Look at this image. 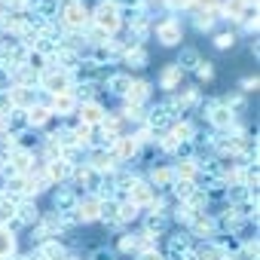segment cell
<instances>
[{
    "label": "cell",
    "mask_w": 260,
    "mask_h": 260,
    "mask_svg": "<svg viewBox=\"0 0 260 260\" xmlns=\"http://www.w3.org/2000/svg\"><path fill=\"white\" fill-rule=\"evenodd\" d=\"M172 169H175V178H178V181H196V178H199V159H196V156L178 159Z\"/></svg>",
    "instance_id": "25"
},
{
    "label": "cell",
    "mask_w": 260,
    "mask_h": 260,
    "mask_svg": "<svg viewBox=\"0 0 260 260\" xmlns=\"http://www.w3.org/2000/svg\"><path fill=\"white\" fill-rule=\"evenodd\" d=\"M138 260H166V254H162V251H156V248H150V251H141V254H138Z\"/></svg>",
    "instance_id": "47"
},
{
    "label": "cell",
    "mask_w": 260,
    "mask_h": 260,
    "mask_svg": "<svg viewBox=\"0 0 260 260\" xmlns=\"http://www.w3.org/2000/svg\"><path fill=\"white\" fill-rule=\"evenodd\" d=\"M10 162H13V169L19 172V175H31L34 172V153L28 150V147H16L13 153H10Z\"/></svg>",
    "instance_id": "18"
},
{
    "label": "cell",
    "mask_w": 260,
    "mask_h": 260,
    "mask_svg": "<svg viewBox=\"0 0 260 260\" xmlns=\"http://www.w3.org/2000/svg\"><path fill=\"white\" fill-rule=\"evenodd\" d=\"M181 83H184V71H181L178 64H166V68L159 71V89H166L169 95H175V92L181 89Z\"/></svg>",
    "instance_id": "15"
},
{
    "label": "cell",
    "mask_w": 260,
    "mask_h": 260,
    "mask_svg": "<svg viewBox=\"0 0 260 260\" xmlns=\"http://www.w3.org/2000/svg\"><path fill=\"white\" fill-rule=\"evenodd\" d=\"M77 116H80V122L83 125H92V128H98L101 125V119L107 116V110L98 104V101H83V104H77V110H74Z\"/></svg>",
    "instance_id": "8"
},
{
    "label": "cell",
    "mask_w": 260,
    "mask_h": 260,
    "mask_svg": "<svg viewBox=\"0 0 260 260\" xmlns=\"http://www.w3.org/2000/svg\"><path fill=\"white\" fill-rule=\"evenodd\" d=\"M98 220H104L107 226H122L119 223V202L116 199H101V217Z\"/></svg>",
    "instance_id": "31"
},
{
    "label": "cell",
    "mask_w": 260,
    "mask_h": 260,
    "mask_svg": "<svg viewBox=\"0 0 260 260\" xmlns=\"http://www.w3.org/2000/svg\"><path fill=\"white\" fill-rule=\"evenodd\" d=\"M122 64H128L132 71H141V68H147V64H150V52H147V46L141 43V46H135V49H128V52L122 55Z\"/></svg>",
    "instance_id": "23"
},
{
    "label": "cell",
    "mask_w": 260,
    "mask_h": 260,
    "mask_svg": "<svg viewBox=\"0 0 260 260\" xmlns=\"http://www.w3.org/2000/svg\"><path fill=\"white\" fill-rule=\"evenodd\" d=\"M138 150H141V147L132 141V135H119V138H116V144L110 147V153L116 156V162H119V166H122V162H128V159H135V156H138Z\"/></svg>",
    "instance_id": "14"
},
{
    "label": "cell",
    "mask_w": 260,
    "mask_h": 260,
    "mask_svg": "<svg viewBox=\"0 0 260 260\" xmlns=\"http://www.w3.org/2000/svg\"><path fill=\"white\" fill-rule=\"evenodd\" d=\"M7 92H10V104L19 107V110H28V107H34L40 101L37 89H28V86H10Z\"/></svg>",
    "instance_id": "11"
},
{
    "label": "cell",
    "mask_w": 260,
    "mask_h": 260,
    "mask_svg": "<svg viewBox=\"0 0 260 260\" xmlns=\"http://www.w3.org/2000/svg\"><path fill=\"white\" fill-rule=\"evenodd\" d=\"M101 86H104L110 95H125V92H128V86H132V77L122 74V71H110V74L101 80Z\"/></svg>",
    "instance_id": "17"
},
{
    "label": "cell",
    "mask_w": 260,
    "mask_h": 260,
    "mask_svg": "<svg viewBox=\"0 0 260 260\" xmlns=\"http://www.w3.org/2000/svg\"><path fill=\"white\" fill-rule=\"evenodd\" d=\"M214 49H220V52H226V49H233L236 46V34L233 31H220V34H214Z\"/></svg>",
    "instance_id": "42"
},
{
    "label": "cell",
    "mask_w": 260,
    "mask_h": 260,
    "mask_svg": "<svg viewBox=\"0 0 260 260\" xmlns=\"http://www.w3.org/2000/svg\"><path fill=\"white\" fill-rule=\"evenodd\" d=\"M156 193H159V190H153L147 181H135L132 187H128V202H135L138 208H150V202H153Z\"/></svg>",
    "instance_id": "13"
},
{
    "label": "cell",
    "mask_w": 260,
    "mask_h": 260,
    "mask_svg": "<svg viewBox=\"0 0 260 260\" xmlns=\"http://www.w3.org/2000/svg\"><path fill=\"white\" fill-rule=\"evenodd\" d=\"M169 132H172L178 141H193V138H196V125H193L190 119H175V122L169 125Z\"/></svg>",
    "instance_id": "32"
},
{
    "label": "cell",
    "mask_w": 260,
    "mask_h": 260,
    "mask_svg": "<svg viewBox=\"0 0 260 260\" xmlns=\"http://www.w3.org/2000/svg\"><path fill=\"white\" fill-rule=\"evenodd\" d=\"M214 19H220L217 13H208V10H199L196 16H193V28L199 31V34H208L211 28H214Z\"/></svg>",
    "instance_id": "36"
},
{
    "label": "cell",
    "mask_w": 260,
    "mask_h": 260,
    "mask_svg": "<svg viewBox=\"0 0 260 260\" xmlns=\"http://www.w3.org/2000/svg\"><path fill=\"white\" fill-rule=\"evenodd\" d=\"M199 61H202L199 49H193V46H184V49L178 52V61H175V64H178V68L187 74V71H196V64H199Z\"/></svg>",
    "instance_id": "30"
},
{
    "label": "cell",
    "mask_w": 260,
    "mask_h": 260,
    "mask_svg": "<svg viewBox=\"0 0 260 260\" xmlns=\"http://www.w3.org/2000/svg\"><path fill=\"white\" fill-rule=\"evenodd\" d=\"M147 184H150L153 190H169V187L175 184V169H172V166H153Z\"/></svg>",
    "instance_id": "19"
},
{
    "label": "cell",
    "mask_w": 260,
    "mask_h": 260,
    "mask_svg": "<svg viewBox=\"0 0 260 260\" xmlns=\"http://www.w3.org/2000/svg\"><path fill=\"white\" fill-rule=\"evenodd\" d=\"M89 169H95L98 175H110V172H116L119 169V162H116V156L110 153V150H101V147H95L92 153H89V162H86Z\"/></svg>",
    "instance_id": "9"
},
{
    "label": "cell",
    "mask_w": 260,
    "mask_h": 260,
    "mask_svg": "<svg viewBox=\"0 0 260 260\" xmlns=\"http://www.w3.org/2000/svg\"><path fill=\"white\" fill-rule=\"evenodd\" d=\"M116 251H119V254H138V236H132V233H119Z\"/></svg>",
    "instance_id": "37"
},
{
    "label": "cell",
    "mask_w": 260,
    "mask_h": 260,
    "mask_svg": "<svg viewBox=\"0 0 260 260\" xmlns=\"http://www.w3.org/2000/svg\"><path fill=\"white\" fill-rule=\"evenodd\" d=\"M257 86H260L257 77H245V80L239 83V92H242V95H245V92H257Z\"/></svg>",
    "instance_id": "45"
},
{
    "label": "cell",
    "mask_w": 260,
    "mask_h": 260,
    "mask_svg": "<svg viewBox=\"0 0 260 260\" xmlns=\"http://www.w3.org/2000/svg\"><path fill=\"white\" fill-rule=\"evenodd\" d=\"M13 86V77H10V71L7 68H0V92H7Z\"/></svg>",
    "instance_id": "48"
},
{
    "label": "cell",
    "mask_w": 260,
    "mask_h": 260,
    "mask_svg": "<svg viewBox=\"0 0 260 260\" xmlns=\"http://www.w3.org/2000/svg\"><path fill=\"white\" fill-rule=\"evenodd\" d=\"M193 254H196V260H226V254L220 251V245H217L214 239H208V242L196 245V248H193Z\"/></svg>",
    "instance_id": "29"
},
{
    "label": "cell",
    "mask_w": 260,
    "mask_h": 260,
    "mask_svg": "<svg viewBox=\"0 0 260 260\" xmlns=\"http://www.w3.org/2000/svg\"><path fill=\"white\" fill-rule=\"evenodd\" d=\"M153 34L159 40V46H181L184 40V28L178 16H162L159 22H153Z\"/></svg>",
    "instance_id": "4"
},
{
    "label": "cell",
    "mask_w": 260,
    "mask_h": 260,
    "mask_svg": "<svg viewBox=\"0 0 260 260\" xmlns=\"http://www.w3.org/2000/svg\"><path fill=\"white\" fill-rule=\"evenodd\" d=\"M4 196L13 199V202L28 199V175H16V178H10V181L4 184Z\"/></svg>",
    "instance_id": "20"
},
{
    "label": "cell",
    "mask_w": 260,
    "mask_h": 260,
    "mask_svg": "<svg viewBox=\"0 0 260 260\" xmlns=\"http://www.w3.org/2000/svg\"><path fill=\"white\" fill-rule=\"evenodd\" d=\"M74 214H77V220H80V223H95V220L101 217V199H98L95 193L80 196V202H77Z\"/></svg>",
    "instance_id": "7"
},
{
    "label": "cell",
    "mask_w": 260,
    "mask_h": 260,
    "mask_svg": "<svg viewBox=\"0 0 260 260\" xmlns=\"http://www.w3.org/2000/svg\"><path fill=\"white\" fill-rule=\"evenodd\" d=\"M10 77H13V86H28V89H37V83H40V74H37V71H31L28 64L16 68Z\"/></svg>",
    "instance_id": "28"
},
{
    "label": "cell",
    "mask_w": 260,
    "mask_h": 260,
    "mask_svg": "<svg viewBox=\"0 0 260 260\" xmlns=\"http://www.w3.org/2000/svg\"><path fill=\"white\" fill-rule=\"evenodd\" d=\"M92 25L101 28L107 37H116L119 28H122V16H119V10L110 4V0H101V4L92 10Z\"/></svg>",
    "instance_id": "3"
},
{
    "label": "cell",
    "mask_w": 260,
    "mask_h": 260,
    "mask_svg": "<svg viewBox=\"0 0 260 260\" xmlns=\"http://www.w3.org/2000/svg\"><path fill=\"white\" fill-rule=\"evenodd\" d=\"M4 132H10V128H7V113H0V135Z\"/></svg>",
    "instance_id": "50"
},
{
    "label": "cell",
    "mask_w": 260,
    "mask_h": 260,
    "mask_svg": "<svg viewBox=\"0 0 260 260\" xmlns=\"http://www.w3.org/2000/svg\"><path fill=\"white\" fill-rule=\"evenodd\" d=\"M64 260H71V257H64Z\"/></svg>",
    "instance_id": "51"
},
{
    "label": "cell",
    "mask_w": 260,
    "mask_h": 260,
    "mask_svg": "<svg viewBox=\"0 0 260 260\" xmlns=\"http://www.w3.org/2000/svg\"><path fill=\"white\" fill-rule=\"evenodd\" d=\"M16 254V236L10 233L7 223H0V260L4 257H13Z\"/></svg>",
    "instance_id": "35"
},
{
    "label": "cell",
    "mask_w": 260,
    "mask_h": 260,
    "mask_svg": "<svg viewBox=\"0 0 260 260\" xmlns=\"http://www.w3.org/2000/svg\"><path fill=\"white\" fill-rule=\"evenodd\" d=\"M193 248H196V242H193L190 233H175V236H169V254H166V260H181Z\"/></svg>",
    "instance_id": "10"
},
{
    "label": "cell",
    "mask_w": 260,
    "mask_h": 260,
    "mask_svg": "<svg viewBox=\"0 0 260 260\" xmlns=\"http://www.w3.org/2000/svg\"><path fill=\"white\" fill-rule=\"evenodd\" d=\"M71 181H74V187H80V190L98 193V190H101V181H104V175H98L95 169H89V166L83 162V166H74V172H71Z\"/></svg>",
    "instance_id": "5"
},
{
    "label": "cell",
    "mask_w": 260,
    "mask_h": 260,
    "mask_svg": "<svg viewBox=\"0 0 260 260\" xmlns=\"http://www.w3.org/2000/svg\"><path fill=\"white\" fill-rule=\"evenodd\" d=\"M7 128H10L13 135H19V132H25V128H31V122H28V110L10 107V110H7Z\"/></svg>",
    "instance_id": "27"
},
{
    "label": "cell",
    "mask_w": 260,
    "mask_h": 260,
    "mask_svg": "<svg viewBox=\"0 0 260 260\" xmlns=\"http://www.w3.org/2000/svg\"><path fill=\"white\" fill-rule=\"evenodd\" d=\"M193 214H196V211H190V208H187V202H178V205L172 208V220H178V223H184V226L193 220Z\"/></svg>",
    "instance_id": "43"
},
{
    "label": "cell",
    "mask_w": 260,
    "mask_h": 260,
    "mask_svg": "<svg viewBox=\"0 0 260 260\" xmlns=\"http://www.w3.org/2000/svg\"><path fill=\"white\" fill-rule=\"evenodd\" d=\"M49 119H52V110H49L46 104H40V101H37L34 107H28V122H31L34 128H40V125H46Z\"/></svg>",
    "instance_id": "34"
},
{
    "label": "cell",
    "mask_w": 260,
    "mask_h": 260,
    "mask_svg": "<svg viewBox=\"0 0 260 260\" xmlns=\"http://www.w3.org/2000/svg\"><path fill=\"white\" fill-rule=\"evenodd\" d=\"M169 190H172V196H175L178 202H184V199L196 190V184H193V181H178V178H175V184H172Z\"/></svg>",
    "instance_id": "39"
},
{
    "label": "cell",
    "mask_w": 260,
    "mask_h": 260,
    "mask_svg": "<svg viewBox=\"0 0 260 260\" xmlns=\"http://www.w3.org/2000/svg\"><path fill=\"white\" fill-rule=\"evenodd\" d=\"M13 104H10V92H0V113H7Z\"/></svg>",
    "instance_id": "49"
},
{
    "label": "cell",
    "mask_w": 260,
    "mask_h": 260,
    "mask_svg": "<svg viewBox=\"0 0 260 260\" xmlns=\"http://www.w3.org/2000/svg\"><path fill=\"white\" fill-rule=\"evenodd\" d=\"M193 74H196V80H202V83H211V80H214V64L202 58V61L196 64V71H193Z\"/></svg>",
    "instance_id": "44"
},
{
    "label": "cell",
    "mask_w": 260,
    "mask_h": 260,
    "mask_svg": "<svg viewBox=\"0 0 260 260\" xmlns=\"http://www.w3.org/2000/svg\"><path fill=\"white\" fill-rule=\"evenodd\" d=\"M122 98H125V104H144L150 98V83L147 80H132V86H128V92Z\"/></svg>",
    "instance_id": "24"
},
{
    "label": "cell",
    "mask_w": 260,
    "mask_h": 260,
    "mask_svg": "<svg viewBox=\"0 0 260 260\" xmlns=\"http://www.w3.org/2000/svg\"><path fill=\"white\" fill-rule=\"evenodd\" d=\"M178 144H181V141H178V138H175L172 132H162V135H156V147H159L162 153H172V156H175Z\"/></svg>",
    "instance_id": "41"
},
{
    "label": "cell",
    "mask_w": 260,
    "mask_h": 260,
    "mask_svg": "<svg viewBox=\"0 0 260 260\" xmlns=\"http://www.w3.org/2000/svg\"><path fill=\"white\" fill-rule=\"evenodd\" d=\"M113 257H116V254H113V251H110V248H104V245H101V248H95V251H92V260H113Z\"/></svg>",
    "instance_id": "46"
},
{
    "label": "cell",
    "mask_w": 260,
    "mask_h": 260,
    "mask_svg": "<svg viewBox=\"0 0 260 260\" xmlns=\"http://www.w3.org/2000/svg\"><path fill=\"white\" fill-rule=\"evenodd\" d=\"M16 220H19L22 226H34V223L40 220V208H37V202H31V199L16 202Z\"/></svg>",
    "instance_id": "21"
},
{
    "label": "cell",
    "mask_w": 260,
    "mask_h": 260,
    "mask_svg": "<svg viewBox=\"0 0 260 260\" xmlns=\"http://www.w3.org/2000/svg\"><path fill=\"white\" fill-rule=\"evenodd\" d=\"M141 217V208L135 205V202H119V223H132V220H138Z\"/></svg>",
    "instance_id": "38"
},
{
    "label": "cell",
    "mask_w": 260,
    "mask_h": 260,
    "mask_svg": "<svg viewBox=\"0 0 260 260\" xmlns=\"http://www.w3.org/2000/svg\"><path fill=\"white\" fill-rule=\"evenodd\" d=\"M37 257L40 260H64L68 257V248L58 239H46L43 245H37Z\"/></svg>",
    "instance_id": "22"
},
{
    "label": "cell",
    "mask_w": 260,
    "mask_h": 260,
    "mask_svg": "<svg viewBox=\"0 0 260 260\" xmlns=\"http://www.w3.org/2000/svg\"><path fill=\"white\" fill-rule=\"evenodd\" d=\"M144 233H150V236H166L169 233V214H156V211H150L147 217H144Z\"/></svg>",
    "instance_id": "26"
},
{
    "label": "cell",
    "mask_w": 260,
    "mask_h": 260,
    "mask_svg": "<svg viewBox=\"0 0 260 260\" xmlns=\"http://www.w3.org/2000/svg\"><path fill=\"white\" fill-rule=\"evenodd\" d=\"M61 28L68 31H83L92 25V10L86 4H77V0H61V13H58Z\"/></svg>",
    "instance_id": "1"
},
{
    "label": "cell",
    "mask_w": 260,
    "mask_h": 260,
    "mask_svg": "<svg viewBox=\"0 0 260 260\" xmlns=\"http://www.w3.org/2000/svg\"><path fill=\"white\" fill-rule=\"evenodd\" d=\"M74 89V77L55 64H49L43 74H40V83H37V92L43 95H61V92H71Z\"/></svg>",
    "instance_id": "2"
},
{
    "label": "cell",
    "mask_w": 260,
    "mask_h": 260,
    "mask_svg": "<svg viewBox=\"0 0 260 260\" xmlns=\"http://www.w3.org/2000/svg\"><path fill=\"white\" fill-rule=\"evenodd\" d=\"M187 233L193 236V239H211V236H217V220H214V214H208V211H199V214H193V220L187 223Z\"/></svg>",
    "instance_id": "6"
},
{
    "label": "cell",
    "mask_w": 260,
    "mask_h": 260,
    "mask_svg": "<svg viewBox=\"0 0 260 260\" xmlns=\"http://www.w3.org/2000/svg\"><path fill=\"white\" fill-rule=\"evenodd\" d=\"M122 119H128V122H144V104H125L122 107V113H119Z\"/></svg>",
    "instance_id": "40"
},
{
    "label": "cell",
    "mask_w": 260,
    "mask_h": 260,
    "mask_svg": "<svg viewBox=\"0 0 260 260\" xmlns=\"http://www.w3.org/2000/svg\"><path fill=\"white\" fill-rule=\"evenodd\" d=\"M77 202H80V193H77L74 187H58V190L52 193V208H55L58 214L74 211V208H77Z\"/></svg>",
    "instance_id": "12"
},
{
    "label": "cell",
    "mask_w": 260,
    "mask_h": 260,
    "mask_svg": "<svg viewBox=\"0 0 260 260\" xmlns=\"http://www.w3.org/2000/svg\"><path fill=\"white\" fill-rule=\"evenodd\" d=\"M71 172H74V166H68L64 159H52V162L43 166V175H46L49 184H64V181H71Z\"/></svg>",
    "instance_id": "16"
},
{
    "label": "cell",
    "mask_w": 260,
    "mask_h": 260,
    "mask_svg": "<svg viewBox=\"0 0 260 260\" xmlns=\"http://www.w3.org/2000/svg\"><path fill=\"white\" fill-rule=\"evenodd\" d=\"M245 10H248L245 0H223V4H220V19H233V22H239V19L245 16Z\"/></svg>",
    "instance_id": "33"
}]
</instances>
